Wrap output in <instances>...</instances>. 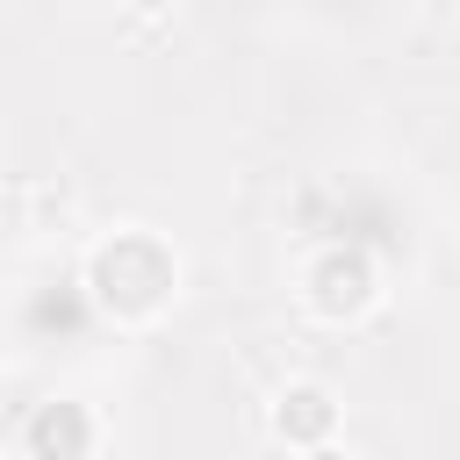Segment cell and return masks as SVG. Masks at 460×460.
<instances>
[{
    "label": "cell",
    "mask_w": 460,
    "mask_h": 460,
    "mask_svg": "<svg viewBox=\"0 0 460 460\" xmlns=\"http://www.w3.org/2000/svg\"><path fill=\"white\" fill-rule=\"evenodd\" d=\"M86 288L115 323H151L172 295H180V259L151 237V230H115L93 244L86 259Z\"/></svg>",
    "instance_id": "6da1fadb"
},
{
    "label": "cell",
    "mask_w": 460,
    "mask_h": 460,
    "mask_svg": "<svg viewBox=\"0 0 460 460\" xmlns=\"http://www.w3.org/2000/svg\"><path fill=\"white\" fill-rule=\"evenodd\" d=\"M302 295H309V309H316L323 323H359V316L381 302V266H374V252H367V244L331 237V244L309 259Z\"/></svg>",
    "instance_id": "7a4b0ae2"
},
{
    "label": "cell",
    "mask_w": 460,
    "mask_h": 460,
    "mask_svg": "<svg viewBox=\"0 0 460 460\" xmlns=\"http://www.w3.org/2000/svg\"><path fill=\"white\" fill-rule=\"evenodd\" d=\"M266 431L280 446H295V453H323L338 438V395L323 381H288L273 395V410H266Z\"/></svg>",
    "instance_id": "3957f363"
},
{
    "label": "cell",
    "mask_w": 460,
    "mask_h": 460,
    "mask_svg": "<svg viewBox=\"0 0 460 460\" xmlns=\"http://www.w3.org/2000/svg\"><path fill=\"white\" fill-rule=\"evenodd\" d=\"M101 424L86 417V402H36V417L22 424V453H93Z\"/></svg>",
    "instance_id": "277c9868"
},
{
    "label": "cell",
    "mask_w": 460,
    "mask_h": 460,
    "mask_svg": "<svg viewBox=\"0 0 460 460\" xmlns=\"http://www.w3.org/2000/svg\"><path fill=\"white\" fill-rule=\"evenodd\" d=\"M129 7H137V14H165L172 0H129Z\"/></svg>",
    "instance_id": "5b68a950"
}]
</instances>
